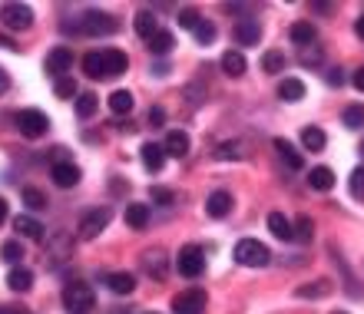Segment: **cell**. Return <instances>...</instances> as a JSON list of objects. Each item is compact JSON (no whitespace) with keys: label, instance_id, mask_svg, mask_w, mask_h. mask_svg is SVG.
Returning <instances> with one entry per match:
<instances>
[{"label":"cell","instance_id":"1","mask_svg":"<svg viewBox=\"0 0 364 314\" xmlns=\"http://www.w3.org/2000/svg\"><path fill=\"white\" fill-rule=\"evenodd\" d=\"M63 30H73V33H83V37H113L119 30V20L113 13H106V10H87L73 23H63Z\"/></svg>","mask_w":364,"mask_h":314},{"label":"cell","instance_id":"2","mask_svg":"<svg viewBox=\"0 0 364 314\" xmlns=\"http://www.w3.org/2000/svg\"><path fill=\"white\" fill-rule=\"evenodd\" d=\"M63 308L67 314H90L96 308V295L87 281H70L63 288Z\"/></svg>","mask_w":364,"mask_h":314},{"label":"cell","instance_id":"3","mask_svg":"<svg viewBox=\"0 0 364 314\" xmlns=\"http://www.w3.org/2000/svg\"><path fill=\"white\" fill-rule=\"evenodd\" d=\"M232 255H235V261H239L242 268H265L272 261L269 245H262L255 238H242L239 245L232 248Z\"/></svg>","mask_w":364,"mask_h":314},{"label":"cell","instance_id":"4","mask_svg":"<svg viewBox=\"0 0 364 314\" xmlns=\"http://www.w3.org/2000/svg\"><path fill=\"white\" fill-rule=\"evenodd\" d=\"M17 129L23 139H40L50 129V116L43 109H20L17 113Z\"/></svg>","mask_w":364,"mask_h":314},{"label":"cell","instance_id":"5","mask_svg":"<svg viewBox=\"0 0 364 314\" xmlns=\"http://www.w3.org/2000/svg\"><path fill=\"white\" fill-rule=\"evenodd\" d=\"M109 222H113V209H109V205H100V209H90L87 215H83V219H80V242H93L96 235H100V232L106 229V225H109Z\"/></svg>","mask_w":364,"mask_h":314},{"label":"cell","instance_id":"6","mask_svg":"<svg viewBox=\"0 0 364 314\" xmlns=\"http://www.w3.org/2000/svg\"><path fill=\"white\" fill-rule=\"evenodd\" d=\"M176 268H179L182 278H199L202 271H205V255H202L199 245H186L176 255Z\"/></svg>","mask_w":364,"mask_h":314},{"label":"cell","instance_id":"7","mask_svg":"<svg viewBox=\"0 0 364 314\" xmlns=\"http://www.w3.org/2000/svg\"><path fill=\"white\" fill-rule=\"evenodd\" d=\"M205 305H209V295L202 288H189L173 298V314H202Z\"/></svg>","mask_w":364,"mask_h":314},{"label":"cell","instance_id":"8","mask_svg":"<svg viewBox=\"0 0 364 314\" xmlns=\"http://www.w3.org/2000/svg\"><path fill=\"white\" fill-rule=\"evenodd\" d=\"M0 20H4V27L10 30H30L33 27V10L27 4H4L0 7Z\"/></svg>","mask_w":364,"mask_h":314},{"label":"cell","instance_id":"9","mask_svg":"<svg viewBox=\"0 0 364 314\" xmlns=\"http://www.w3.org/2000/svg\"><path fill=\"white\" fill-rule=\"evenodd\" d=\"M70 67H73V50L70 47H53L47 53V63H43V70H47L53 80L70 77Z\"/></svg>","mask_w":364,"mask_h":314},{"label":"cell","instance_id":"10","mask_svg":"<svg viewBox=\"0 0 364 314\" xmlns=\"http://www.w3.org/2000/svg\"><path fill=\"white\" fill-rule=\"evenodd\" d=\"M139 261H143V271L149 278H166V271H169V255H166L163 248H146L143 255H139Z\"/></svg>","mask_w":364,"mask_h":314},{"label":"cell","instance_id":"11","mask_svg":"<svg viewBox=\"0 0 364 314\" xmlns=\"http://www.w3.org/2000/svg\"><path fill=\"white\" fill-rule=\"evenodd\" d=\"M80 175H83V172H80V166L73 159L53 162V166H50V179H53V185H60V189H73L80 182Z\"/></svg>","mask_w":364,"mask_h":314},{"label":"cell","instance_id":"12","mask_svg":"<svg viewBox=\"0 0 364 314\" xmlns=\"http://www.w3.org/2000/svg\"><path fill=\"white\" fill-rule=\"evenodd\" d=\"M232 37H235V43L239 47H255L262 40V23L255 17H245L235 23V30H232Z\"/></svg>","mask_w":364,"mask_h":314},{"label":"cell","instance_id":"13","mask_svg":"<svg viewBox=\"0 0 364 314\" xmlns=\"http://www.w3.org/2000/svg\"><path fill=\"white\" fill-rule=\"evenodd\" d=\"M100 60H103L106 80H109V77H119V73H126V67H129V57H126L123 50H116V47L100 50Z\"/></svg>","mask_w":364,"mask_h":314},{"label":"cell","instance_id":"14","mask_svg":"<svg viewBox=\"0 0 364 314\" xmlns=\"http://www.w3.org/2000/svg\"><path fill=\"white\" fill-rule=\"evenodd\" d=\"M232 205H235V202H232V192L215 189L209 195V202H205V212H209L212 219H225V215L232 212Z\"/></svg>","mask_w":364,"mask_h":314},{"label":"cell","instance_id":"15","mask_svg":"<svg viewBox=\"0 0 364 314\" xmlns=\"http://www.w3.org/2000/svg\"><path fill=\"white\" fill-rule=\"evenodd\" d=\"M163 153L173 156V159H186V156H189V133H182V129H173V133L166 136Z\"/></svg>","mask_w":364,"mask_h":314},{"label":"cell","instance_id":"16","mask_svg":"<svg viewBox=\"0 0 364 314\" xmlns=\"http://www.w3.org/2000/svg\"><path fill=\"white\" fill-rule=\"evenodd\" d=\"M123 219H126V225L136 232L146 229V225H149V205H146V202H129L123 212Z\"/></svg>","mask_w":364,"mask_h":314},{"label":"cell","instance_id":"17","mask_svg":"<svg viewBox=\"0 0 364 314\" xmlns=\"http://www.w3.org/2000/svg\"><path fill=\"white\" fill-rule=\"evenodd\" d=\"M14 229H17V235L30 238V242H43V238H47L43 225H40L37 219H30V215H17V219H14Z\"/></svg>","mask_w":364,"mask_h":314},{"label":"cell","instance_id":"18","mask_svg":"<svg viewBox=\"0 0 364 314\" xmlns=\"http://www.w3.org/2000/svg\"><path fill=\"white\" fill-rule=\"evenodd\" d=\"M308 185L315 192H331L335 189V169H328V166H315V169L308 172Z\"/></svg>","mask_w":364,"mask_h":314},{"label":"cell","instance_id":"19","mask_svg":"<svg viewBox=\"0 0 364 314\" xmlns=\"http://www.w3.org/2000/svg\"><path fill=\"white\" fill-rule=\"evenodd\" d=\"M106 288L116 291V295H133L136 291V275L133 271H113V275H106Z\"/></svg>","mask_w":364,"mask_h":314},{"label":"cell","instance_id":"20","mask_svg":"<svg viewBox=\"0 0 364 314\" xmlns=\"http://www.w3.org/2000/svg\"><path fill=\"white\" fill-rule=\"evenodd\" d=\"M245 70H249V63H245V57H242L239 50H225V53H222V73H225V77L239 80Z\"/></svg>","mask_w":364,"mask_h":314},{"label":"cell","instance_id":"21","mask_svg":"<svg viewBox=\"0 0 364 314\" xmlns=\"http://www.w3.org/2000/svg\"><path fill=\"white\" fill-rule=\"evenodd\" d=\"M139 159H143V166L149 172H163V166H166V153H163V146L159 143H146L143 153H139Z\"/></svg>","mask_w":364,"mask_h":314},{"label":"cell","instance_id":"22","mask_svg":"<svg viewBox=\"0 0 364 314\" xmlns=\"http://www.w3.org/2000/svg\"><path fill=\"white\" fill-rule=\"evenodd\" d=\"M291 40H295L298 47H315V40H318V30L315 23H308V20H298V23H291Z\"/></svg>","mask_w":364,"mask_h":314},{"label":"cell","instance_id":"23","mask_svg":"<svg viewBox=\"0 0 364 314\" xmlns=\"http://www.w3.org/2000/svg\"><path fill=\"white\" fill-rule=\"evenodd\" d=\"M146 47H149V53H156V57H166V53H173L176 37L169 33V30H156L153 37L146 40Z\"/></svg>","mask_w":364,"mask_h":314},{"label":"cell","instance_id":"24","mask_svg":"<svg viewBox=\"0 0 364 314\" xmlns=\"http://www.w3.org/2000/svg\"><path fill=\"white\" fill-rule=\"evenodd\" d=\"M272 146H275V153L278 156H282V159H285V166H288V169H301V166H305V156H301V153H298V149H295V146H291V143H288V139H275V143H272Z\"/></svg>","mask_w":364,"mask_h":314},{"label":"cell","instance_id":"25","mask_svg":"<svg viewBox=\"0 0 364 314\" xmlns=\"http://www.w3.org/2000/svg\"><path fill=\"white\" fill-rule=\"evenodd\" d=\"M133 27H136V33H139L143 40H149L156 30H159V20H156L153 10H139V13H136V20H133Z\"/></svg>","mask_w":364,"mask_h":314},{"label":"cell","instance_id":"26","mask_svg":"<svg viewBox=\"0 0 364 314\" xmlns=\"http://www.w3.org/2000/svg\"><path fill=\"white\" fill-rule=\"evenodd\" d=\"M301 96H305V83H301V80L288 77V80L278 83V99H285V103H298Z\"/></svg>","mask_w":364,"mask_h":314},{"label":"cell","instance_id":"27","mask_svg":"<svg viewBox=\"0 0 364 314\" xmlns=\"http://www.w3.org/2000/svg\"><path fill=\"white\" fill-rule=\"evenodd\" d=\"M301 146H305L308 153H321L328 146V136L321 133L318 126H305V129H301Z\"/></svg>","mask_w":364,"mask_h":314},{"label":"cell","instance_id":"28","mask_svg":"<svg viewBox=\"0 0 364 314\" xmlns=\"http://www.w3.org/2000/svg\"><path fill=\"white\" fill-rule=\"evenodd\" d=\"M7 285H10V291H20V295H23V291H30V288H33V271L17 265L7 275Z\"/></svg>","mask_w":364,"mask_h":314},{"label":"cell","instance_id":"29","mask_svg":"<svg viewBox=\"0 0 364 314\" xmlns=\"http://www.w3.org/2000/svg\"><path fill=\"white\" fill-rule=\"evenodd\" d=\"M331 288H335V281L321 278V281H315V285H298L295 298H325V295H331Z\"/></svg>","mask_w":364,"mask_h":314},{"label":"cell","instance_id":"30","mask_svg":"<svg viewBox=\"0 0 364 314\" xmlns=\"http://www.w3.org/2000/svg\"><path fill=\"white\" fill-rule=\"evenodd\" d=\"M133 93L129 90H116V93H109V109H113L116 116H126V113H133Z\"/></svg>","mask_w":364,"mask_h":314},{"label":"cell","instance_id":"31","mask_svg":"<svg viewBox=\"0 0 364 314\" xmlns=\"http://www.w3.org/2000/svg\"><path fill=\"white\" fill-rule=\"evenodd\" d=\"M269 232L275 238H282V242H291V238H295V235H291V222H288L282 212H272V215H269Z\"/></svg>","mask_w":364,"mask_h":314},{"label":"cell","instance_id":"32","mask_svg":"<svg viewBox=\"0 0 364 314\" xmlns=\"http://www.w3.org/2000/svg\"><path fill=\"white\" fill-rule=\"evenodd\" d=\"M67 248H73L70 235H53V242H50V265H60L63 258H70Z\"/></svg>","mask_w":364,"mask_h":314},{"label":"cell","instance_id":"33","mask_svg":"<svg viewBox=\"0 0 364 314\" xmlns=\"http://www.w3.org/2000/svg\"><path fill=\"white\" fill-rule=\"evenodd\" d=\"M20 199H23V205H27L30 212H40V209H47V192H40V189H33V185H27V189H23V195H20Z\"/></svg>","mask_w":364,"mask_h":314},{"label":"cell","instance_id":"34","mask_svg":"<svg viewBox=\"0 0 364 314\" xmlns=\"http://www.w3.org/2000/svg\"><path fill=\"white\" fill-rule=\"evenodd\" d=\"M0 258H4V261H10V265L17 268L20 261H23V245H20L17 238H10V242H4V245H0Z\"/></svg>","mask_w":364,"mask_h":314},{"label":"cell","instance_id":"35","mask_svg":"<svg viewBox=\"0 0 364 314\" xmlns=\"http://www.w3.org/2000/svg\"><path fill=\"white\" fill-rule=\"evenodd\" d=\"M341 123H345L348 129H361V126H364V106H361V103L345 106V113H341Z\"/></svg>","mask_w":364,"mask_h":314},{"label":"cell","instance_id":"36","mask_svg":"<svg viewBox=\"0 0 364 314\" xmlns=\"http://www.w3.org/2000/svg\"><path fill=\"white\" fill-rule=\"evenodd\" d=\"M83 73H87L90 80H106V73H103V60H100V53H93V50H90L87 57H83Z\"/></svg>","mask_w":364,"mask_h":314},{"label":"cell","instance_id":"37","mask_svg":"<svg viewBox=\"0 0 364 314\" xmlns=\"http://www.w3.org/2000/svg\"><path fill=\"white\" fill-rule=\"evenodd\" d=\"M96 93H77V116L80 119H90V116H96Z\"/></svg>","mask_w":364,"mask_h":314},{"label":"cell","instance_id":"38","mask_svg":"<svg viewBox=\"0 0 364 314\" xmlns=\"http://www.w3.org/2000/svg\"><path fill=\"white\" fill-rule=\"evenodd\" d=\"M262 70H265V73H272V77H275V73H282V70H285V57H282V50H269V53L262 57Z\"/></svg>","mask_w":364,"mask_h":314},{"label":"cell","instance_id":"39","mask_svg":"<svg viewBox=\"0 0 364 314\" xmlns=\"http://www.w3.org/2000/svg\"><path fill=\"white\" fill-rule=\"evenodd\" d=\"M291 235H295L298 242H311V235H315V222L308 219V215H298V222L291 225Z\"/></svg>","mask_w":364,"mask_h":314},{"label":"cell","instance_id":"40","mask_svg":"<svg viewBox=\"0 0 364 314\" xmlns=\"http://www.w3.org/2000/svg\"><path fill=\"white\" fill-rule=\"evenodd\" d=\"M53 93H57V99H77V80L60 77L57 83H53Z\"/></svg>","mask_w":364,"mask_h":314},{"label":"cell","instance_id":"41","mask_svg":"<svg viewBox=\"0 0 364 314\" xmlns=\"http://www.w3.org/2000/svg\"><path fill=\"white\" fill-rule=\"evenodd\" d=\"M192 33H196V40H199L202 47H212V43H215V37H219L215 23H209V20H202V23H199L196 30H192Z\"/></svg>","mask_w":364,"mask_h":314},{"label":"cell","instance_id":"42","mask_svg":"<svg viewBox=\"0 0 364 314\" xmlns=\"http://www.w3.org/2000/svg\"><path fill=\"white\" fill-rule=\"evenodd\" d=\"M202 23V13L196 7H182L179 10V27H186V30H196Z\"/></svg>","mask_w":364,"mask_h":314},{"label":"cell","instance_id":"43","mask_svg":"<svg viewBox=\"0 0 364 314\" xmlns=\"http://www.w3.org/2000/svg\"><path fill=\"white\" fill-rule=\"evenodd\" d=\"M149 199H153L156 205H173V202H176V192L166 189V185H153V189H149Z\"/></svg>","mask_w":364,"mask_h":314},{"label":"cell","instance_id":"44","mask_svg":"<svg viewBox=\"0 0 364 314\" xmlns=\"http://www.w3.org/2000/svg\"><path fill=\"white\" fill-rule=\"evenodd\" d=\"M348 189H351V195H355V199L364 202V166H358V169L351 172V182H348Z\"/></svg>","mask_w":364,"mask_h":314},{"label":"cell","instance_id":"45","mask_svg":"<svg viewBox=\"0 0 364 314\" xmlns=\"http://www.w3.org/2000/svg\"><path fill=\"white\" fill-rule=\"evenodd\" d=\"M212 156L215 159H242V149H239V143H222Z\"/></svg>","mask_w":364,"mask_h":314},{"label":"cell","instance_id":"46","mask_svg":"<svg viewBox=\"0 0 364 314\" xmlns=\"http://www.w3.org/2000/svg\"><path fill=\"white\" fill-rule=\"evenodd\" d=\"M318 60H321V50H318V47H305V50H301V63H305V67H311V63H318Z\"/></svg>","mask_w":364,"mask_h":314},{"label":"cell","instance_id":"47","mask_svg":"<svg viewBox=\"0 0 364 314\" xmlns=\"http://www.w3.org/2000/svg\"><path fill=\"white\" fill-rule=\"evenodd\" d=\"M146 119H149V126H166V109H163V106H153Z\"/></svg>","mask_w":364,"mask_h":314},{"label":"cell","instance_id":"48","mask_svg":"<svg viewBox=\"0 0 364 314\" xmlns=\"http://www.w3.org/2000/svg\"><path fill=\"white\" fill-rule=\"evenodd\" d=\"M325 80H328V86H341V83H345V73H341V70H328V73H325Z\"/></svg>","mask_w":364,"mask_h":314},{"label":"cell","instance_id":"49","mask_svg":"<svg viewBox=\"0 0 364 314\" xmlns=\"http://www.w3.org/2000/svg\"><path fill=\"white\" fill-rule=\"evenodd\" d=\"M351 83H355L358 93H364V67H358V70H355V77H351Z\"/></svg>","mask_w":364,"mask_h":314},{"label":"cell","instance_id":"50","mask_svg":"<svg viewBox=\"0 0 364 314\" xmlns=\"http://www.w3.org/2000/svg\"><path fill=\"white\" fill-rule=\"evenodd\" d=\"M225 10H229V13H252L249 4H225Z\"/></svg>","mask_w":364,"mask_h":314},{"label":"cell","instance_id":"51","mask_svg":"<svg viewBox=\"0 0 364 314\" xmlns=\"http://www.w3.org/2000/svg\"><path fill=\"white\" fill-rule=\"evenodd\" d=\"M7 90H10V77H7V70L0 67V96L7 93Z\"/></svg>","mask_w":364,"mask_h":314},{"label":"cell","instance_id":"52","mask_svg":"<svg viewBox=\"0 0 364 314\" xmlns=\"http://www.w3.org/2000/svg\"><path fill=\"white\" fill-rule=\"evenodd\" d=\"M311 10H318V13H331V10H335V4H311Z\"/></svg>","mask_w":364,"mask_h":314},{"label":"cell","instance_id":"53","mask_svg":"<svg viewBox=\"0 0 364 314\" xmlns=\"http://www.w3.org/2000/svg\"><path fill=\"white\" fill-rule=\"evenodd\" d=\"M355 33H358V37H361V40H364V13H361V17H358V20H355Z\"/></svg>","mask_w":364,"mask_h":314},{"label":"cell","instance_id":"54","mask_svg":"<svg viewBox=\"0 0 364 314\" xmlns=\"http://www.w3.org/2000/svg\"><path fill=\"white\" fill-rule=\"evenodd\" d=\"M0 47H7V50H17V43H14V40H10V37H4V33H0Z\"/></svg>","mask_w":364,"mask_h":314},{"label":"cell","instance_id":"55","mask_svg":"<svg viewBox=\"0 0 364 314\" xmlns=\"http://www.w3.org/2000/svg\"><path fill=\"white\" fill-rule=\"evenodd\" d=\"M0 222H7V202L0 199Z\"/></svg>","mask_w":364,"mask_h":314},{"label":"cell","instance_id":"56","mask_svg":"<svg viewBox=\"0 0 364 314\" xmlns=\"http://www.w3.org/2000/svg\"><path fill=\"white\" fill-rule=\"evenodd\" d=\"M0 314H23L20 308H0Z\"/></svg>","mask_w":364,"mask_h":314},{"label":"cell","instance_id":"57","mask_svg":"<svg viewBox=\"0 0 364 314\" xmlns=\"http://www.w3.org/2000/svg\"><path fill=\"white\" fill-rule=\"evenodd\" d=\"M361 156H364V139H361Z\"/></svg>","mask_w":364,"mask_h":314},{"label":"cell","instance_id":"58","mask_svg":"<svg viewBox=\"0 0 364 314\" xmlns=\"http://www.w3.org/2000/svg\"><path fill=\"white\" fill-rule=\"evenodd\" d=\"M335 314H345V311H335Z\"/></svg>","mask_w":364,"mask_h":314},{"label":"cell","instance_id":"59","mask_svg":"<svg viewBox=\"0 0 364 314\" xmlns=\"http://www.w3.org/2000/svg\"><path fill=\"white\" fill-rule=\"evenodd\" d=\"M149 314H153V311H149Z\"/></svg>","mask_w":364,"mask_h":314}]
</instances>
